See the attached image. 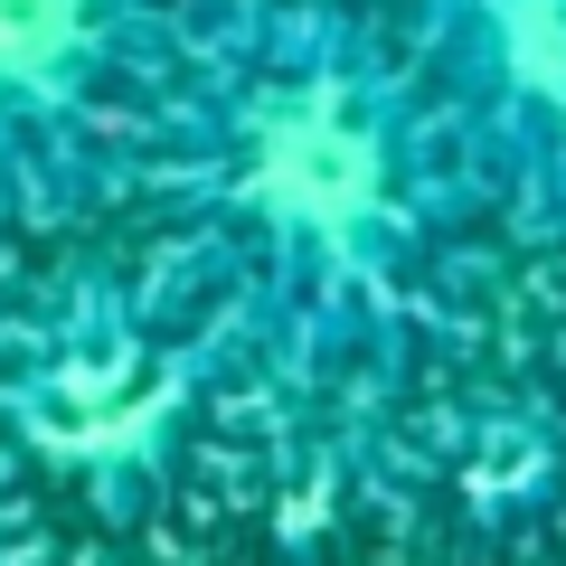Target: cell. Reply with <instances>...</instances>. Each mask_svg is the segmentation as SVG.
I'll use <instances>...</instances> for the list:
<instances>
[{
	"label": "cell",
	"instance_id": "7a4b0ae2",
	"mask_svg": "<svg viewBox=\"0 0 566 566\" xmlns=\"http://www.w3.org/2000/svg\"><path fill=\"white\" fill-rule=\"evenodd\" d=\"M227 397V359L142 255L57 264L39 283L20 274L0 349V453H29L104 510H142L170 472H189Z\"/></svg>",
	"mask_w": 566,
	"mask_h": 566
},
{
	"label": "cell",
	"instance_id": "8992f818",
	"mask_svg": "<svg viewBox=\"0 0 566 566\" xmlns=\"http://www.w3.org/2000/svg\"><path fill=\"white\" fill-rule=\"evenodd\" d=\"M10 312H20V274H10V237H0V349H10Z\"/></svg>",
	"mask_w": 566,
	"mask_h": 566
},
{
	"label": "cell",
	"instance_id": "6da1fadb",
	"mask_svg": "<svg viewBox=\"0 0 566 566\" xmlns=\"http://www.w3.org/2000/svg\"><path fill=\"white\" fill-rule=\"evenodd\" d=\"M133 218L237 397L312 424L434 397L482 303L491 218L349 0H189Z\"/></svg>",
	"mask_w": 566,
	"mask_h": 566
},
{
	"label": "cell",
	"instance_id": "3957f363",
	"mask_svg": "<svg viewBox=\"0 0 566 566\" xmlns=\"http://www.w3.org/2000/svg\"><path fill=\"white\" fill-rule=\"evenodd\" d=\"M189 0H0V237L133 208Z\"/></svg>",
	"mask_w": 566,
	"mask_h": 566
},
{
	"label": "cell",
	"instance_id": "277c9868",
	"mask_svg": "<svg viewBox=\"0 0 566 566\" xmlns=\"http://www.w3.org/2000/svg\"><path fill=\"white\" fill-rule=\"evenodd\" d=\"M482 218L528 255L566 245V0H387Z\"/></svg>",
	"mask_w": 566,
	"mask_h": 566
},
{
	"label": "cell",
	"instance_id": "5b68a950",
	"mask_svg": "<svg viewBox=\"0 0 566 566\" xmlns=\"http://www.w3.org/2000/svg\"><path fill=\"white\" fill-rule=\"evenodd\" d=\"M520 349H528L520 387L566 424V245L538 255V283H528V303H520Z\"/></svg>",
	"mask_w": 566,
	"mask_h": 566
}]
</instances>
